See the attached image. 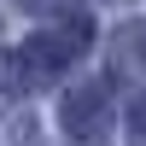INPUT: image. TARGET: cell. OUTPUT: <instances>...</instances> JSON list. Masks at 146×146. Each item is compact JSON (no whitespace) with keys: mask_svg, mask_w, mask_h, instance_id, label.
I'll return each mask as SVG.
<instances>
[{"mask_svg":"<svg viewBox=\"0 0 146 146\" xmlns=\"http://www.w3.org/2000/svg\"><path fill=\"white\" fill-rule=\"evenodd\" d=\"M18 6H23V12H35V18H70L82 0H18Z\"/></svg>","mask_w":146,"mask_h":146,"instance_id":"3957f363","label":"cell"},{"mask_svg":"<svg viewBox=\"0 0 146 146\" xmlns=\"http://www.w3.org/2000/svg\"><path fill=\"white\" fill-rule=\"evenodd\" d=\"M88 41H94V23H88V18H76V12H70L58 29L29 35V41L12 53V64H6L12 88H47L53 76H64V70L88 53Z\"/></svg>","mask_w":146,"mask_h":146,"instance_id":"6da1fadb","label":"cell"},{"mask_svg":"<svg viewBox=\"0 0 146 146\" xmlns=\"http://www.w3.org/2000/svg\"><path fill=\"white\" fill-rule=\"evenodd\" d=\"M129 123H135V140L146 146V94H140V100H135V105H129Z\"/></svg>","mask_w":146,"mask_h":146,"instance_id":"277c9868","label":"cell"},{"mask_svg":"<svg viewBox=\"0 0 146 146\" xmlns=\"http://www.w3.org/2000/svg\"><path fill=\"white\" fill-rule=\"evenodd\" d=\"M58 117H64V129L76 140H94L105 129V82H76L64 94V105H58Z\"/></svg>","mask_w":146,"mask_h":146,"instance_id":"7a4b0ae2","label":"cell"}]
</instances>
